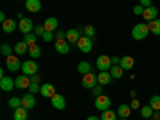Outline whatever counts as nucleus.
<instances>
[{
    "label": "nucleus",
    "instance_id": "3",
    "mask_svg": "<svg viewBox=\"0 0 160 120\" xmlns=\"http://www.w3.org/2000/svg\"><path fill=\"white\" fill-rule=\"evenodd\" d=\"M111 104H112L111 98L106 96V95H101V96H98L95 99V108L98 111H108V109H111Z\"/></svg>",
    "mask_w": 160,
    "mask_h": 120
},
{
    "label": "nucleus",
    "instance_id": "45",
    "mask_svg": "<svg viewBox=\"0 0 160 120\" xmlns=\"http://www.w3.org/2000/svg\"><path fill=\"white\" fill-rule=\"evenodd\" d=\"M31 80H32V82H40V75L34 74V75H31Z\"/></svg>",
    "mask_w": 160,
    "mask_h": 120
},
{
    "label": "nucleus",
    "instance_id": "43",
    "mask_svg": "<svg viewBox=\"0 0 160 120\" xmlns=\"http://www.w3.org/2000/svg\"><path fill=\"white\" fill-rule=\"evenodd\" d=\"M139 5L144 7V8H148V7L152 5V2H151V0H139Z\"/></svg>",
    "mask_w": 160,
    "mask_h": 120
},
{
    "label": "nucleus",
    "instance_id": "41",
    "mask_svg": "<svg viewBox=\"0 0 160 120\" xmlns=\"http://www.w3.org/2000/svg\"><path fill=\"white\" fill-rule=\"evenodd\" d=\"M55 38H56V40L66 38V32H64V31H56V32H55Z\"/></svg>",
    "mask_w": 160,
    "mask_h": 120
},
{
    "label": "nucleus",
    "instance_id": "7",
    "mask_svg": "<svg viewBox=\"0 0 160 120\" xmlns=\"http://www.w3.org/2000/svg\"><path fill=\"white\" fill-rule=\"evenodd\" d=\"M37 71H38V66H37V62L35 61H24L22 62V74L24 75H34V74H37Z\"/></svg>",
    "mask_w": 160,
    "mask_h": 120
},
{
    "label": "nucleus",
    "instance_id": "38",
    "mask_svg": "<svg viewBox=\"0 0 160 120\" xmlns=\"http://www.w3.org/2000/svg\"><path fill=\"white\" fill-rule=\"evenodd\" d=\"M91 93H93V96H95V98L101 96V95H102V85H99V83H98V85H96L95 88L91 90Z\"/></svg>",
    "mask_w": 160,
    "mask_h": 120
},
{
    "label": "nucleus",
    "instance_id": "48",
    "mask_svg": "<svg viewBox=\"0 0 160 120\" xmlns=\"http://www.w3.org/2000/svg\"><path fill=\"white\" fill-rule=\"evenodd\" d=\"M0 21H2V22H3V21H7V18H5V13H3V11L0 13Z\"/></svg>",
    "mask_w": 160,
    "mask_h": 120
},
{
    "label": "nucleus",
    "instance_id": "24",
    "mask_svg": "<svg viewBox=\"0 0 160 120\" xmlns=\"http://www.w3.org/2000/svg\"><path fill=\"white\" fill-rule=\"evenodd\" d=\"M28 109L26 108H18V109H15V114H13V118L15 120H28Z\"/></svg>",
    "mask_w": 160,
    "mask_h": 120
},
{
    "label": "nucleus",
    "instance_id": "30",
    "mask_svg": "<svg viewBox=\"0 0 160 120\" xmlns=\"http://www.w3.org/2000/svg\"><path fill=\"white\" fill-rule=\"evenodd\" d=\"M141 115H142L144 118H151V117L154 115V109L151 108V104L142 106V108H141Z\"/></svg>",
    "mask_w": 160,
    "mask_h": 120
},
{
    "label": "nucleus",
    "instance_id": "19",
    "mask_svg": "<svg viewBox=\"0 0 160 120\" xmlns=\"http://www.w3.org/2000/svg\"><path fill=\"white\" fill-rule=\"evenodd\" d=\"M58 19L56 18H47L45 19V22H43V28H45V31H48V32H55V31H58Z\"/></svg>",
    "mask_w": 160,
    "mask_h": 120
},
{
    "label": "nucleus",
    "instance_id": "22",
    "mask_svg": "<svg viewBox=\"0 0 160 120\" xmlns=\"http://www.w3.org/2000/svg\"><path fill=\"white\" fill-rule=\"evenodd\" d=\"M130 114H131V106H128V104H120V106H118L117 115H118L120 118H127Z\"/></svg>",
    "mask_w": 160,
    "mask_h": 120
},
{
    "label": "nucleus",
    "instance_id": "4",
    "mask_svg": "<svg viewBox=\"0 0 160 120\" xmlns=\"http://www.w3.org/2000/svg\"><path fill=\"white\" fill-rule=\"evenodd\" d=\"M96 85H98V75H95L93 72L83 75V78H82V87H83V88H90V90H93Z\"/></svg>",
    "mask_w": 160,
    "mask_h": 120
},
{
    "label": "nucleus",
    "instance_id": "34",
    "mask_svg": "<svg viewBox=\"0 0 160 120\" xmlns=\"http://www.w3.org/2000/svg\"><path fill=\"white\" fill-rule=\"evenodd\" d=\"M149 104H151V108H152L154 111H160V95H155V96H152Z\"/></svg>",
    "mask_w": 160,
    "mask_h": 120
},
{
    "label": "nucleus",
    "instance_id": "47",
    "mask_svg": "<svg viewBox=\"0 0 160 120\" xmlns=\"http://www.w3.org/2000/svg\"><path fill=\"white\" fill-rule=\"evenodd\" d=\"M87 120H101V117H96V115H90Z\"/></svg>",
    "mask_w": 160,
    "mask_h": 120
},
{
    "label": "nucleus",
    "instance_id": "37",
    "mask_svg": "<svg viewBox=\"0 0 160 120\" xmlns=\"http://www.w3.org/2000/svg\"><path fill=\"white\" fill-rule=\"evenodd\" d=\"M47 31H45V28H43V24H40V26H35V29H34V34L37 35V37H43V34H45Z\"/></svg>",
    "mask_w": 160,
    "mask_h": 120
},
{
    "label": "nucleus",
    "instance_id": "39",
    "mask_svg": "<svg viewBox=\"0 0 160 120\" xmlns=\"http://www.w3.org/2000/svg\"><path fill=\"white\" fill-rule=\"evenodd\" d=\"M133 13H135L136 16H142V13H144V7H141V5L138 3L135 8H133Z\"/></svg>",
    "mask_w": 160,
    "mask_h": 120
},
{
    "label": "nucleus",
    "instance_id": "40",
    "mask_svg": "<svg viewBox=\"0 0 160 120\" xmlns=\"http://www.w3.org/2000/svg\"><path fill=\"white\" fill-rule=\"evenodd\" d=\"M42 38H43V42H47V43H48V42H51V40L55 38V34H53V32H48V31H47V32L43 34V37H42Z\"/></svg>",
    "mask_w": 160,
    "mask_h": 120
},
{
    "label": "nucleus",
    "instance_id": "32",
    "mask_svg": "<svg viewBox=\"0 0 160 120\" xmlns=\"http://www.w3.org/2000/svg\"><path fill=\"white\" fill-rule=\"evenodd\" d=\"M24 42L28 43L29 47L37 45V35H35L34 32H31V34H26V35H24Z\"/></svg>",
    "mask_w": 160,
    "mask_h": 120
},
{
    "label": "nucleus",
    "instance_id": "18",
    "mask_svg": "<svg viewBox=\"0 0 160 120\" xmlns=\"http://www.w3.org/2000/svg\"><path fill=\"white\" fill-rule=\"evenodd\" d=\"M82 37L80 35V32H78V29H69L68 32H66V40L71 43V45H77V42H78V38Z\"/></svg>",
    "mask_w": 160,
    "mask_h": 120
},
{
    "label": "nucleus",
    "instance_id": "51",
    "mask_svg": "<svg viewBox=\"0 0 160 120\" xmlns=\"http://www.w3.org/2000/svg\"><path fill=\"white\" fill-rule=\"evenodd\" d=\"M152 120H154V118H152Z\"/></svg>",
    "mask_w": 160,
    "mask_h": 120
},
{
    "label": "nucleus",
    "instance_id": "14",
    "mask_svg": "<svg viewBox=\"0 0 160 120\" xmlns=\"http://www.w3.org/2000/svg\"><path fill=\"white\" fill-rule=\"evenodd\" d=\"M21 99H22V108H26L28 111H31V109L35 108V95H32V93L24 95Z\"/></svg>",
    "mask_w": 160,
    "mask_h": 120
},
{
    "label": "nucleus",
    "instance_id": "23",
    "mask_svg": "<svg viewBox=\"0 0 160 120\" xmlns=\"http://www.w3.org/2000/svg\"><path fill=\"white\" fill-rule=\"evenodd\" d=\"M77 71L80 72V74H90V72H93V68H91V64L88 62V61H80L78 62V66H77Z\"/></svg>",
    "mask_w": 160,
    "mask_h": 120
},
{
    "label": "nucleus",
    "instance_id": "25",
    "mask_svg": "<svg viewBox=\"0 0 160 120\" xmlns=\"http://www.w3.org/2000/svg\"><path fill=\"white\" fill-rule=\"evenodd\" d=\"M15 53H16L18 56L24 55V53H29V45L26 43L24 40H22V42H18V43L15 45Z\"/></svg>",
    "mask_w": 160,
    "mask_h": 120
},
{
    "label": "nucleus",
    "instance_id": "50",
    "mask_svg": "<svg viewBox=\"0 0 160 120\" xmlns=\"http://www.w3.org/2000/svg\"><path fill=\"white\" fill-rule=\"evenodd\" d=\"M118 120H127V118H118Z\"/></svg>",
    "mask_w": 160,
    "mask_h": 120
},
{
    "label": "nucleus",
    "instance_id": "27",
    "mask_svg": "<svg viewBox=\"0 0 160 120\" xmlns=\"http://www.w3.org/2000/svg\"><path fill=\"white\" fill-rule=\"evenodd\" d=\"M29 55H31L32 59H37V58L42 56V50H40L38 45H32V47H29Z\"/></svg>",
    "mask_w": 160,
    "mask_h": 120
},
{
    "label": "nucleus",
    "instance_id": "26",
    "mask_svg": "<svg viewBox=\"0 0 160 120\" xmlns=\"http://www.w3.org/2000/svg\"><path fill=\"white\" fill-rule=\"evenodd\" d=\"M149 24V31H151V34H154V35H160V19H154V21H151V22H148Z\"/></svg>",
    "mask_w": 160,
    "mask_h": 120
},
{
    "label": "nucleus",
    "instance_id": "28",
    "mask_svg": "<svg viewBox=\"0 0 160 120\" xmlns=\"http://www.w3.org/2000/svg\"><path fill=\"white\" fill-rule=\"evenodd\" d=\"M109 72H111V75H112L114 78H122V77H123V72H125V71H123L122 68H120V66H112Z\"/></svg>",
    "mask_w": 160,
    "mask_h": 120
},
{
    "label": "nucleus",
    "instance_id": "20",
    "mask_svg": "<svg viewBox=\"0 0 160 120\" xmlns=\"http://www.w3.org/2000/svg\"><path fill=\"white\" fill-rule=\"evenodd\" d=\"M120 68H122L123 71H130V69H133V66H135V59H133L131 56H123V58H120Z\"/></svg>",
    "mask_w": 160,
    "mask_h": 120
},
{
    "label": "nucleus",
    "instance_id": "33",
    "mask_svg": "<svg viewBox=\"0 0 160 120\" xmlns=\"http://www.w3.org/2000/svg\"><path fill=\"white\" fill-rule=\"evenodd\" d=\"M13 51H15V48H11L10 45H7V43H3L2 47H0V53L5 56V58H8V56H11L13 55Z\"/></svg>",
    "mask_w": 160,
    "mask_h": 120
},
{
    "label": "nucleus",
    "instance_id": "42",
    "mask_svg": "<svg viewBox=\"0 0 160 120\" xmlns=\"http://www.w3.org/2000/svg\"><path fill=\"white\" fill-rule=\"evenodd\" d=\"M131 109H138L139 106H141V102H139V99H136V98H133V101H131Z\"/></svg>",
    "mask_w": 160,
    "mask_h": 120
},
{
    "label": "nucleus",
    "instance_id": "44",
    "mask_svg": "<svg viewBox=\"0 0 160 120\" xmlns=\"http://www.w3.org/2000/svg\"><path fill=\"white\" fill-rule=\"evenodd\" d=\"M111 59H112V66H118L120 64V58L118 56H112Z\"/></svg>",
    "mask_w": 160,
    "mask_h": 120
},
{
    "label": "nucleus",
    "instance_id": "15",
    "mask_svg": "<svg viewBox=\"0 0 160 120\" xmlns=\"http://www.w3.org/2000/svg\"><path fill=\"white\" fill-rule=\"evenodd\" d=\"M24 7L31 13H37V11L42 10V2H40V0H26Z\"/></svg>",
    "mask_w": 160,
    "mask_h": 120
},
{
    "label": "nucleus",
    "instance_id": "9",
    "mask_svg": "<svg viewBox=\"0 0 160 120\" xmlns=\"http://www.w3.org/2000/svg\"><path fill=\"white\" fill-rule=\"evenodd\" d=\"M69 47H71V43H69L66 38H62V40H56V43H55V50L59 53V55H68L69 50H71Z\"/></svg>",
    "mask_w": 160,
    "mask_h": 120
},
{
    "label": "nucleus",
    "instance_id": "13",
    "mask_svg": "<svg viewBox=\"0 0 160 120\" xmlns=\"http://www.w3.org/2000/svg\"><path fill=\"white\" fill-rule=\"evenodd\" d=\"M40 95H42L43 98H53L56 95V90H55V87H53L51 83H43L42 85V88H40Z\"/></svg>",
    "mask_w": 160,
    "mask_h": 120
},
{
    "label": "nucleus",
    "instance_id": "36",
    "mask_svg": "<svg viewBox=\"0 0 160 120\" xmlns=\"http://www.w3.org/2000/svg\"><path fill=\"white\" fill-rule=\"evenodd\" d=\"M40 88H42V85H38V82H31L29 85V93H32V95H35V93H40Z\"/></svg>",
    "mask_w": 160,
    "mask_h": 120
},
{
    "label": "nucleus",
    "instance_id": "21",
    "mask_svg": "<svg viewBox=\"0 0 160 120\" xmlns=\"http://www.w3.org/2000/svg\"><path fill=\"white\" fill-rule=\"evenodd\" d=\"M2 28H3V32H5V34H11L13 31L18 28V22L13 21V19H7V21L2 22Z\"/></svg>",
    "mask_w": 160,
    "mask_h": 120
},
{
    "label": "nucleus",
    "instance_id": "6",
    "mask_svg": "<svg viewBox=\"0 0 160 120\" xmlns=\"http://www.w3.org/2000/svg\"><path fill=\"white\" fill-rule=\"evenodd\" d=\"M18 28H19V31H21L22 34H31L32 29H34V21H32L31 18H22V19H19V22H18Z\"/></svg>",
    "mask_w": 160,
    "mask_h": 120
},
{
    "label": "nucleus",
    "instance_id": "10",
    "mask_svg": "<svg viewBox=\"0 0 160 120\" xmlns=\"http://www.w3.org/2000/svg\"><path fill=\"white\" fill-rule=\"evenodd\" d=\"M157 15H158V10H157L154 5H151V7H148V8H144L142 18H144L146 21H148V22H151V21L157 19Z\"/></svg>",
    "mask_w": 160,
    "mask_h": 120
},
{
    "label": "nucleus",
    "instance_id": "46",
    "mask_svg": "<svg viewBox=\"0 0 160 120\" xmlns=\"http://www.w3.org/2000/svg\"><path fill=\"white\" fill-rule=\"evenodd\" d=\"M152 118H154V120H160V111H157V112H154V115H152Z\"/></svg>",
    "mask_w": 160,
    "mask_h": 120
},
{
    "label": "nucleus",
    "instance_id": "1",
    "mask_svg": "<svg viewBox=\"0 0 160 120\" xmlns=\"http://www.w3.org/2000/svg\"><path fill=\"white\" fill-rule=\"evenodd\" d=\"M149 24L148 22H138L135 28L131 29V37L135 40H144L149 35Z\"/></svg>",
    "mask_w": 160,
    "mask_h": 120
},
{
    "label": "nucleus",
    "instance_id": "49",
    "mask_svg": "<svg viewBox=\"0 0 160 120\" xmlns=\"http://www.w3.org/2000/svg\"><path fill=\"white\" fill-rule=\"evenodd\" d=\"M130 96H131V98H136V91L131 90V91H130Z\"/></svg>",
    "mask_w": 160,
    "mask_h": 120
},
{
    "label": "nucleus",
    "instance_id": "29",
    "mask_svg": "<svg viewBox=\"0 0 160 120\" xmlns=\"http://www.w3.org/2000/svg\"><path fill=\"white\" fill-rule=\"evenodd\" d=\"M101 120H117V112H114L112 109L102 111V114H101Z\"/></svg>",
    "mask_w": 160,
    "mask_h": 120
},
{
    "label": "nucleus",
    "instance_id": "5",
    "mask_svg": "<svg viewBox=\"0 0 160 120\" xmlns=\"http://www.w3.org/2000/svg\"><path fill=\"white\" fill-rule=\"evenodd\" d=\"M96 68H98L99 71H111V68H112V59H111L109 56H106V55L98 56V59H96Z\"/></svg>",
    "mask_w": 160,
    "mask_h": 120
},
{
    "label": "nucleus",
    "instance_id": "2",
    "mask_svg": "<svg viewBox=\"0 0 160 120\" xmlns=\"http://www.w3.org/2000/svg\"><path fill=\"white\" fill-rule=\"evenodd\" d=\"M77 48L82 51V53H90L93 50V40L87 35H82L78 38V42H77Z\"/></svg>",
    "mask_w": 160,
    "mask_h": 120
},
{
    "label": "nucleus",
    "instance_id": "8",
    "mask_svg": "<svg viewBox=\"0 0 160 120\" xmlns=\"http://www.w3.org/2000/svg\"><path fill=\"white\" fill-rule=\"evenodd\" d=\"M7 69L11 71V72L19 71V69H21V61H19V58L15 56V55L8 56V58H7Z\"/></svg>",
    "mask_w": 160,
    "mask_h": 120
},
{
    "label": "nucleus",
    "instance_id": "12",
    "mask_svg": "<svg viewBox=\"0 0 160 120\" xmlns=\"http://www.w3.org/2000/svg\"><path fill=\"white\" fill-rule=\"evenodd\" d=\"M51 106L55 109H58V111H62V109H66V99H64V96L62 95H56L51 98Z\"/></svg>",
    "mask_w": 160,
    "mask_h": 120
},
{
    "label": "nucleus",
    "instance_id": "35",
    "mask_svg": "<svg viewBox=\"0 0 160 120\" xmlns=\"http://www.w3.org/2000/svg\"><path fill=\"white\" fill-rule=\"evenodd\" d=\"M85 35L90 37L91 40H95V26H91V24L85 26Z\"/></svg>",
    "mask_w": 160,
    "mask_h": 120
},
{
    "label": "nucleus",
    "instance_id": "31",
    "mask_svg": "<svg viewBox=\"0 0 160 120\" xmlns=\"http://www.w3.org/2000/svg\"><path fill=\"white\" fill-rule=\"evenodd\" d=\"M8 106H10L11 109H18V108H21V106H22V99H21V98H16V96H13V98L8 99Z\"/></svg>",
    "mask_w": 160,
    "mask_h": 120
},
{
    "label": "nucleus",
    "instance_id": "16",
    "mask_svg": "<svg viewBox=\"0 0 160 120\" xmlns=\"http://www.w3.org/2000/svg\"><path fill=\"white\" fill-rule=\"evenodd\" d=\"M31 77L29 75H19V77H16L15 78V85H16V88H29V85H31Z\"/></svg>",
    "mask_w": 160,
    "mask_h": 120
},
{
    "label": "nucleus",
    "instance_id": "11",
    "mask_svg": "<svg viewBox=\"0 0 160 120\" xmlns=\"http://www.w3.org/2000/svg\"><path fill=\"white\" fill-rule=\"evenodd\" d=\"M0 88H2V91H11L13 88H16L15 85V80H13L11 77H2L0 78Z\"/></svg>",
    "mask_w": 160,
    "mask_h": 120
},
{
    "label": "nucleus",
    "instance_id": "17",
    "mask_svg": "<svg viewBox=\"0 0 160 120\" xmlns=\"http://www.w3.org/2000/svg\"><path fill=\"white\" fill-rule=\"evenodd\" d=\"M112 75H111V72L109 71H101L99 74H98V83L99 85H109V83H112Z\"/></svg>",
    "mask_w": 160,
    "mask_h": 120
}]
</instances>
